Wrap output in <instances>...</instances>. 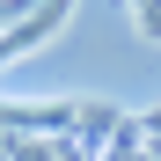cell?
<instances>
[{
	"label": "cell",
	"mask_w": 161,
	"mask_h": 161,
	"mask_svg": "<svg viewBox=\"0 0 161 161\" xmlns=\"http://www.w3.org/2000/svg\"><path fill=\"white\" fill-rule=\"evenodd\" d=\"M132 22H139V37L161 44V0H132Z\"/></svg>",
	"instance_id": "6da1fadb"
},
{
	"label": "cell",
	"mask_w": 161,
	"mask_h": 161,
	"mask_svg": "<svg viewBox=\"0 0 161 161\" xmlns=\"http://www.w3.org/2000/svg\"><path fill=\"white\" fill-rule=\"evenodd\" d=\"M139 132H147V139H161V110H147V117H139Z\"/></svg>",
	"instance_id": "7a4b0ae2"
}]
</instances>
